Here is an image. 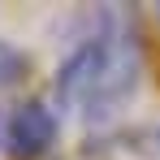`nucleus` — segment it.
Returning a JSON list of instances; mask_svg holds the SVG:
<instances>
[{"label":"nucleus","mask_w":160,"mask_h":160,"mask_svg":"<svg viewBox=\"0 0 160 160\" xmlns=\"http://www.w3.org/2000/svg\"><path fill=\"white\" fill-rule=\"evenodd\" d=\"M61 117L48 100H22V104H0V152L18 160H39L56 147Z\"/></svg>","instance_id":"nucleus-2"},{"label":"nucleus","mask_w":160,"mask_h":160,"mask_svg":"<svg viewBox=\"0 0 160 160\" xmlns=\"http://www.w3.org/2000/svg\"><path fill=\"white\" fill-rule=\"evenodd\" d=\"M156 18H160V4H156Z\"/></svg>","instance_id":"nucleus-4"},{"label":"nucleus","mask_w":160,"mask_h":160,"mask_svg":"<svg viewBox=\"0 0 160 160\" xmlns=\"http://www.w3.org/2000/svg\"><path fill=\"white\" fill-rule=\"evenodd\" d=\"M30 74V56L18 48V43H9V39H0V91H13V87H22Z\"/></svg>","instance_id":"nucleus-3"},{"label":"nucleus","mask_w":160,"mask_h":160,"mask_svg":"<svg viewBox=\"0 0 160 160\" xmlns=\"http://www.w3.org/2000/svg\"><path fill=\"white\" fill-rule=\"evenodd\" d=\"M138 74H143V52H138L134 35L121 26L117 9H104L100 26L61 61L56 100L87 108V117L100 121V117H112L138 91Z\"/></svg>","instance_id":"nucleus-1"}]
</instances>
